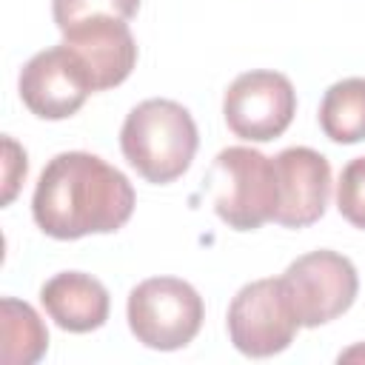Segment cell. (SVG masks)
Listing matches in <instances>:
<instances>
[{"label": "cell", "instance_id": "1", "mask_svg": "<svg viewBox=\"0 0 365 365\" xmlns=\"http://www.w3.org/2000/svg\"><path fill=\"white\" fill-rule=\"evenodd\" d=\"M134 214L128 177L88 151H63L46 163L31 197L37 228L54 240L114 234Z\"/></svg>", "mask_w": 365, "mask_h": 365}, {"label": "cell", "instance_id": "2", "mask_svg": "<svg viewBox=\"0 0 365 365\" xmlns=\"http://www.w3.org/2000/svg\"><path fill=\"white\" fill-rule=\"evenodd\" d=\"M200 134L191 111L165 97L137 103L120 128V148L128 165L154 185L182 177L197 154Z\"/></svg>", "mask_w": 365, "mask_h": 365}, {"label": "cell", "instance_id": "3", "mask_svg": "<svg viewBox=\"0 0 365 365\" xmlns=\"http://www.w3.org/2000/svg\"><path fill=\"white\" fill-rule=\"evenodd\" d=\"M214 211L234 231H257L274 222L279 208V174L274 157L248 145L222 148L208 171Z\"/></svg>", "mask_w": 365, "mask_h": 365}, {"label": "cell", "instance_id": "4", "mask_svg": "<svg viewBox=\"0 0 365 365\" xmlns=\"http://www.w3.org/2000/svg\"><path fill=\"white\" fill-rule=\"evenodd\" d=\"M128 328L151 351H180L202 328L200 291L180 277H151L131 288L125 302Z\"/></svg>", "mask_w": 365, "mask_h": 365}, {"label": "cell", "instance_id": "5", "mask_svg": "<svg viewBox=\"0 0 365 365\" xmlns=\"http://www.w3.org/2000/svg\"><path fill=\"white\" fill-rule=\"evenodd\" d=\"M279 279L302 328H319L342 317L359 294V274L354 262L331 248L297 257Z\"/></svg>", "mask_w": 365, "mask_h": 365}, {"label": "cell", "instance_id": "6", "mask_svg": "<svg viewBox=\"0 0 365 365\" xmlns=\"http://www.w3.org/2000/svg\"><path fill=\"white\" fill-rule=\"evenodd\" d=\"M225 325L234 348L254 359L285 351L302 328L279 277L242 285L228 305Z\"/></svg>", "mask_w": 365, "mask_h": 365}, {"label": "cell", "instance_id": "7", "mask_svg": "<svg viewBox=\"0 0 365 365\" xmlns=\"http://www.w3.org/2000/svg\"><path fill=\"white\" fill-rule=\"evenodd\" d=\"M297 114L291 80L271 68L242 71L222 94V117L234 137L248 143L277 140Z\"/></svg>", "mask_w": 365, "mask_h": 365}, {"label": "cell", "instance_id": "8", "mask_svg": "<svg viewBox=\"0 0 365 365\" xmlns=\"http://www.w3.org/2000/svg\"><path fill=\"white\" fill-rule=\"evenodd\" d=\"M17 88L23 106L40 120H66L77 114L94 91L86 68L66 43L37 51L20 68Z\"/></svg>", "mask_w": 365, "mask_h": 365}, {"label": "cell", "instance_id": "9", "mask_svg": "<svg viewBox=\"0 0 365 365\" xmlns=\"http://www.w3.org/2000/svg\"><path fill=\"white\" fill-rule=\"evenodd\" d=\"M63 43L86 68L94 91L125 83L137 66V40L128 29V20L111 14H97L66 29Z\"/></svg>", "mask_w": 365, "mask_h": 365}, {"label": "cell", "instance_id": "10", "mask_svg": "<svg viewBox=\"0 0 365 365\" xmlns=\"http://www.w3.org/2000/svg\"><path fill=\"white\" fill-rule=\"evenodd\" d=\"M274 163L279 174V208L274 222L285 228L314 225L325 214L331 197L328 160L308 145H294L279 151Z\"/></svg>", "mask_w": 365, "mask_h": 365}, {"label": "cell", "instance_id": "11", "mask_svg": "<svg viewBox=\"0 0 365 365\" xmlns=\"http://www.w3.org/2000/svg\"><path fill=\"white\" fill-rule=\"evenodd\" d=\"M40 302L63 331L88 334L106 325L111 297L106 285L83 271H60L40 288Z\"/></svg>", "mask_w": 365, "mask_h": 365}, {"label": "cell", "instance_id": "12", "mask_svg": "<svg viewBox=\"0 0 365 365\" xmlns=\"http://www.w3.org/2000/svg\"><path fill=\"white\" fill-rule=\"evenodd\" d=\"M48 348V331L40 314L14 297L0 299V359L3 365H34Z\"/></svg>", "mask_w": 365, "mask_h": 365}, {"label": "cell", "instance_id": "13", "mask_svg": "<svg viewBox=\"0 0 365 365\" xmlns=\"http://www.w3.org/2000/svg\"><path fill=\"white\" fill-rule=\"evenodd\" d=\"M319 128L339 145L365 140V77H345L325 88L319 103Z\"/></svg>", "mask_w": 365, "mask_h": 365}, {"label": "cell", "instance_id": "14", "mask_svg": "<svg viewBox=\"0 0 365 365\" xmlns=\"http://www.w3.org/2000/svg\"><path fill=\"white\" fill-rule=\"evenodd\" d=\"M140 11V0H51V14L60 31L97 17V14H111L120 20H131Z\"/></svg>", "mask_w": 365, "mask_h": 365}, {"label": "cell", "instance_id": "15", "mask_svg": "<svg viewBox=\"0 0 365 365\" xmlns=\"http://www.w3.org/2000/svg\"><path fill=\"white\" fill-rule=\"evenodd\" d=\"M336 208L354 225L365 231V157L351 160L336 182Z\"/></svg>", "mask_w": 365, "mask_h": 365}, {"label": "cell", "instance_id": "16", "mask_svg": "<svg viewBox=\"0 0 365 365\" xmlns=\"http://www.w3.org/2000/svg\"><path fill=\"white\" fill-rule=\"evenodd\" d=\"M29 163H26V151L23 145H17L14 137H3V205H9L17 191L20 182L26 180Z\"/></svg>", "mask_w": 365, "mask_h": 365}, {"label": "cell", "instance_id": "17", "mask_svg": "<svg viewBox=\"0 0 365 365\" xmlns=\"http://www.w3.org/2000/svg\"><path fill=\"white\" fill-rule=\"evenodd\" d=\"M354 359H365V345H362V342L339 354V362H354Z\"/></svg>", "mask_w": 365, "mask_h": 365}]
</instances>
